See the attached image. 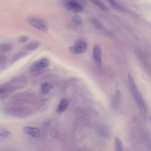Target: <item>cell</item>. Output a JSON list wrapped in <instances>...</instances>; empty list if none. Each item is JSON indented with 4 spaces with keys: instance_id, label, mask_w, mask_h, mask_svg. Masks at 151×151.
<instances>
[{
    "instance_id": "6da1fadb",
    "label": "cell",
    "mask_w": 151,
    "mask_h": 151,
    "mask_svg": "<svg viewBox=\"0 0 151 151\" xmlns=\"http://www.w3.org/2000/svg\"><path fill=\"white\" fill-rule=\"evenodd\" d=\"M27 80L24 76L16 77L0 84V99H5L24 86Z\"/></svg>"
},
{
    "instance_id": "7a4b0ae2",
    "label": "cell",
    "mask_w": 151,
    "mask_h": 151,
    "mask_svg": "<svg viewBox=\"0 0 151 151\" xmlns=\"http://www.w3.org/2000/svg\"><path fill=\"white\" fill-rule=\"evenodd\" d=\"M27 20L29 24L34 27L43 32H47L48 25L45 20L38 17L31 16L28 18Z\"/></svg>"
},
{
    "instance_id": "3957f363",
    "label": "cell",
    "mask_w": 151,
    "mask_h": 151,
    "mask_svg": "<svg viewBox=\"0 0 151 151\" xmlns=\"http://www.w3.org/2000/svg\"><path fill=\"white\" fill-rule=\"evenodd\" d=\"M87 48V44L84 41L79 40L76 42L74 45L69 48V50L73 54H79L84 52Z\"/></svg>"
},
{
    "instance_id": "277c9868",
    "label": "cell",
    "mask_w": 151,
    "mask_h": 151,
    "mask_svg": "<svg viewBox=\"0 0 151 151\" xmlns=\"http://www.w3.org/2000/svg\"><path fill=\"white\" fill-rule=\"evenodd\" d=\"M67 8L73 13H77L81 12L83 9L81 5L78 2L73 0H70L66 3Z\"/></svg>"
},
{
    "instance_id": "5b68a950",
    "label": "cell",
    "mask_w": 151,
    "mask_h": 151,
    "mask_svg": "<svg viewBox=\"0 0 151 151\" xmlns=\"http://www.w3.org/2000/svg\"><path fill=\"white\" fill-rule=\"evenodd\" d=\"M128 78L129 83L131 90L138 104L141 101L142 99L140 97L139 91L132 78L130 75H128Z\"/></svg>"
},
{
    "instance_id": "8992f818",
    "label": "cell",
    "mask_w": 151,
    "mask_h": 151,
    "mask_svg": "<svg viewBox=\"0 0 151 151\" xmlns=\"http://www.w3.org/2000/svg\"><path fill=\"white\" fill-rule=\"evenodd\" d=\"M101 52L100 48L98 46L94 47L93 51V58L97 66L99 68L101 65Z\"/></svg>"
},
{
    "instance_id": "52a82bcc",
    "label": "cell",
    "mask_w": 151,
    "mask_h": 151,
    "mask_svg": "<svg viewBox=\"0 0 151 151\" xmlns=\"http://www.w3.org/2000/svg\"><path fill=\"white\" fill-rule=\"evenodd\" d=\"M23 130L26 134L33 137H39L40 135V131L38 128L26 126L24 127Z\"/></svg>"
},
{
    "instance_id": "ba28073f",
    "label": "cell",
    "mask_w": 151,
    "mask_h": 151,
    "mask_svg": "<svg viewBox=\"0 0 151 151\" xmlns=\"http://www.w3.org/2000/svg\"><path fill=\"white\" fill-rule=\"evenodd\" d=\"M44 69L40 64L39 61H36L34 62L30 66L29 71L32 73H36L40 72Z\"/></svg>"
},
{
    "instance_id": "9c48e42d",
    "label": "cell",
    "mask_w": 151,
    "mask_h": 151,
    "mask_svg": "<svg viewBox=\"0 0 151 151\" xmlns=\"http://www.w3.org/2000/svg\"><path fill=\"white\" fill-rule=\"evenodd\" d=\"M27 55V53L24 52H18L13 55L11 59V63L13 64Z\"/></svg>"
},
{
    "instance_id": "30bf717a",
    "label": "cell",
    "mask_w": 151,
    "mask_h": 151,
    "mask_svg": "<svg viewBox=\"0 0 151 151\" xmlns=\"http://www.w3.org/2000/svg\"><path fill=\"white\" fill-rule=\"evenodd\" d=\"M97 135L100 138H105L107 137L109 132L107 128L103 126L100 127L97 131Z\"/></svg>"
},
{
    "instance_id": "8fae6325",
    "label": "cell",
    "mask_w": 151,
    "mask_h": 151,
    "mask_svg": "<svg viewBox=\"0 0 151 151\" xmlns=\"http://www.w3.org/2000/svg\"><path fill=\"white\" fill-rule=\"evenodd\" d=\"M52 86L49 83L46 82L43 83L41 86L40 92L43 94H46L49 92L52 88Z\"/></svg>"
},
{
    "instance_id": "7c38bea8",
    "label": "cell",
    "mask_w": 151,
    "mask_h": 151,
    "mask_svg": "<svg viewBox=\"0 0 151 151\" xmlns=\"http://www.w3.org/2000/svg\"><path fill=\"white\" fill-rule=\"evenodd\" d=\"M40 45V43L38 42H33L27 45L25 49L28 51H32L38 48Z\"/></svg>"
},
{
    "instance_id": "4fadbf2b",
    "label": "cell",
    "mask_w": 151,
    "mask_h": 151,
    "mask_svg": "<svg viewBox=\"0 0 151 151\" xmlns=\"http://www.w3.org/2000/svg\"><path fill=\"white\" fill-rule=\"evenodd\" d=\"M68 102L65 99H63L61 101L59 106L58 111L61 112L65 111L68 108Z\"/></svg>"
},
{
    "instance_id": "5bb4252c",
    "label": "cell",
    "mask_w": 151,
    "mask_h": 151,
    "mask_svg": "<svg viewBox=\"0 0 151 151\" xmlns=\"http://www.w3.org/2000/svg\"><path fill=\"white\" fill-rule=\"evenodd\" d=\"M12 45L9 43H3L0 45V50L2 52H6L12 49Z\"/></svg>"
},
{
    "instance_id": "9a60e30c",
    "label": "cell",
    "mask_w": 151,
    "mask_h": 151,
    "mask_svg": "<svg viewBox=\"0 0 151 151\" xmlns=\"http://www.w3.org/2000/svg\"><path fill=\"white\" fill-rule=\"evenodd\" d=\"M71 20L74 23L77 25L80 24L82 21V17L78 14L73 16L71 18Z\"/></svg>"
},
{
    "instance_id": "2e32d148",
    "label": "cell",
    "mask_w": 151,
    "mask_h": 151,
    "mask_svg": "<svg viewBox=\"0 0 151 151\" xmlns=\"http://www.w3.org/2000/svg\"><path fill=\"white\" fill-rule=\"evenodd\" d=\"M115 144L116 150L118 151H122L123 145L120 139L118 137L115 138Z\"/></svg>"
},
{
    "instance_id": "e0dca14e",
    "label": "cell",
    "mask_w": 151,
    "mask_h": 151,
    "mask_svg": "<svg viewBox=\"0 0 151 151\" xmlns=\"http://www.w3.org/2000/svg\"><path fill=\"white\" fill-rule=\"evenodd\" d=\"M39 62L41 66L44 69L47 67L49 65L48 60L45 58L41 59L39 61Z\"/></svg>"
},
{
    "instance_id": "ac0fdd59",
    "label": "cell",
    "mask_w": 151,
    "mask_h": 151,
    "mask_svg": "<svg viewBox=\"0 0 151 151\" xmlns=\"http://www.w3.org/2000/svg\"><path fill=\"white\" fill-rule=\"evenodd\" d=\"M113 97V104H114V105L116 104H117L119 101L120 97V92L118 91H116Z\"/></svg>"
},
{
    "instance_id": "d6986e66",
    "label": "cell",
    "mask_w": 151,
    "mask_h": 151,
    "mask_svg": "<svg viewBox=\"0 0 151 151\" xmlns=\"http://www.w3.org/2000/svg\"><path fill=\"white\" fill-rule=\"evenodd\" d=\"M7 57L6 55L0 54V67L4 66L6 63Z\"/></svg>"
},
{
    "instance_id": "ffe728a7",
    "label": "cell",
    "mask_w": 151,
    "mask_h": 151,
    "mask_svg": "<svg viewBox=\"0 0 151 151\" xmlns=\"http://www.w3.org/2000/svg\"><path fill=\"white\" fill-rule=\"evenodd\" d=\"M29 39L28 36L23 35L19 37L17 39L18 41L21 43H23L27 42Z\"/></svg>"
},
{
    "instance_id": "44dd1931",
    "label": "cell",
    "mask_w": 151,
    "mask_h": 151,
    "mask_svg": "<svg viewBox=\"0 0 151 151\" xmlns=\"http://www.w3.org/2000/svg\"><path fill=\"white\" fill-rule=\"evenodd\" d=\"M10 134L9 132L8 131L4 130L0 131V136L7 137Z\"/></svg>"
},
{
    "instance_id": "7402d4cb",
    "label": "cell",
    "mask_w": 151,
    "mask_h": 151,
    "mask_svg": "<svg viewBox=\"0 0 151 151\" xmlns=\"http://www.w3.org/2000/svg\"><path fill=\"white\" fill-rule=\"evenodd\" d=\"M110 2L112 6L114 7H115L117 6L114 0H108Z\"/></svg>"
}]
</instances>
